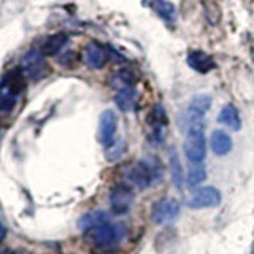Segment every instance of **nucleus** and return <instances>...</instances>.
Listing matches in <instances>:
<instances>
[{
  "label": "nucleus",
  "mask_w": 254,
  "mask_h": 254,
  "mask_svg": "<svg viewBox=\"0 0 254 254\" xmlns=\"http://www.w3.org/2000/svg\"><path fill=\"white\" fill-rule=\"evenodd\" d=\"M185 154L188 157V161L192 165L203 162L206 148H205L203 124L200 123V119H197V121H192L189 124L186 140H185Z\"/></svg>",
  "instance_id": "nucleus-1"
},
{
  "label": "nucleus",
  "mask_w": 254,
  "mask_h": 254,
  "mask_svg": "<svg viewBox=\"0 0 254 254\" xmlns=\"http://www.w3.org/2000/svg\"><path fill=\"white\" fill-rule=\"evenodd\" d=\"M127 230L123 224H105L91 232V240L100 248H110L121 243L126 238Z\"/></svg>",
  "instance_id": "nucleus-2"
},
{
  "label": "nucleus",
  "mask_w": 254,
  "mask_h": 254,
  "mask_svg": "<svg viewBox=\"0 0 254 254\" xmlns=\"http://www.w3.org/2000/svg\"><path fill=\"white\" fill-rule=\"evenodd\" d=\"M127 177H129V180L133 183L135 186H138L141 189H146L153 185L159 177H161V173H159V169L154 167V164L137 162L127 170Z\"/></svg>",
  "instance_id": "nucleus-3"
},
{
  "label": "nucleus",
  "mask_w": 254,
  "mask_h": 254,
  "mask_svg": "<svg viewBox=\"0 0 254 254\" xmlns=\"http://www.w3.org/2000/svg\"><path fill=\"white\" fill-rule=\"evenodd\" d=\"M133 202V190L127 185H116L110 192V205L115 214L129 213Z\"/></svg>",
  "instance_id": "nucleus-4"
},
{
  "label": "nucleus",
  "mask_w": 254,
  "mask_h": 254,
  "mask_svg": "<svg viewBox=\"0 0 254 254\" xmlns=\"http://www.w3.org/2000/svg\"><path fill=\"white\" fill-rule=\"evenodd\" d=\"M21 68L24 70L29 78L32 79H40L46 75V64L43 61V53L42 51H29L27 54L22 56L21 61Z\"/></svg>",
  "instance_id": "nucleus-5"
},
{
  "label": "nucleus",
  "mask_w": 254,
  "mask_h": 254,
  "mask_svg": "<svg viewBox=\"0 0 254 254\" xmlns=\"http://www.w3.org/2000/svg\"><path fill=\"white\" fill-rule=\"evenodd\" d=\"M221 203V192L216 188H203L198 189L197 192L188 200V206L190 208H210V206H218Z\"/></svg>",
  "instance_id": "nucleus-6"
},
{
  "label": "nucleus",
  "mask_w": 254,
  "mask_h": 254,
  "mask_svg": "<svg viewBox=\"0 0 254 254\" xmlns=\"http://www.w3.org/2000/svg\"><path fill=\"white\" fill-rule=\"evenodd\" d=\"M116 129H118V116L115 115V111L105 110L100 116V126H99V138L103 146L110 148L113 145Z\"/></svg>",
  "instance_id": "nucleus-7"
},
{
  "label": "nucleus",
  "mask_w": 254,
  "mask_h": 254,
  "mask_svg": "<svg viewBox=\"0 0 254 254\" xmlns=\"http://www.w3.org/2000/svg\"><path fill=\"white\" fill-rule=\"evenodd\" d=\"M180 213V205L175 198H162L153 208V219L156 224H167L172 222Z\"/></svg>",
  "instance_id": "nucleus-8"
},
{
  "label": "nucleus",
  "mask_w": 254,
  "mask_h": 254,
  "mask_svg": "<svg viewBox=\"0 0 254 254\" xmlns=\"http://www.w3.org/2000/svg\"><path fill=\"white\" fill-rule=\"evenodd\" d=\"M24 89H26V73H24V70L21 67L6 71L3 75L2 91H8L18 97Z\"/></svg>",
  "instance_id": "nucleus-9"
},
{
  "label": "nucleus",
  "mask_w": 254,
  "mask_h": 254,
  "mask_svg": "<svg viewBox=\"0 0 254 254\" xmlns=\"http://www.w3.org/2000/svg\"><path fill=\"white\" fill-rule=\"evenodd\" d=\"M110 222V216L102 210H92L89 213L83 214L78 221V229L84 230V232H92V230L99 229Z\"/></svg>",
  "instance_id": "nucleus-10"
},
{
  "label": "nucleus",
  "mask_w": 254,
  "mask_h": 254,
  "mask_svg": "<svg viewBox=\"0 0 254 254\" xmlns=\"http://www.w3.org/2000/svg\"><path fill=\"white\" fill-rule=\"evenodd\" d=\"M84 62L86 65H89L92 68H102L105 65L108 54L105 51V48H102L97 43H89L84 50Z\"/></svg>",
  "instance_id": "nucleus-11"
},
{
  "label": "nucleus",
  "mask_w": 254,
  "mask_h": 254,
  "mask_svg": "<svg viewBox=\"0 0 254 254\" xmlns=\"http://www.w3.org/2000/svg\"><path fill=\"white\" fill-rule=\"evenodd\" d=\"M188 64L190 68H194L198 73H208L210 70L216 67L211 56L202 51H190L188 56Z\"/></svg>",
  "instance_id": "nucleus-12"
},
{
  "label": "nucleus",
  "mask_w": 254,
  "mask_h": 254,
  "mask_svg": "<svg viewBox=\"0 0 254 254\" xmlns=\"http://www.w3.org/2000/svg\"><path fill=\"white\" fill-rule=\"evenodd\" d=\"M210 143H211L213 153L218 156H224L232 149V138H230L224 130H214L211 133Z\"/></svg>",
  "instance_id": "nucleus-13"
},
{
  "label": "nucleus",
  "mask_w": 254,
  "mask_h": 254,
  "mask_svg": "<svg viewBox=\"0 0 254 254\" xmlns=\"http://www.w3.org/2000/svg\"><path fill=\"white\" fill-rule=\"evenodd\" d=\"M211 107V97L210 95H195L190 102L189 105V110H188V115L190 116L192 121H197V119H200L206 111L210 110Z\"/></svg>",
  "instance_id": "nucleus-14"
},
{
  "label": "nucleus",
  "mask_w": 254,
  "mask_h": 254,
  "mask_svg": "<svg viewBox=\"0 0 254 254\" xmlns=\"http://www.w3.org/2000/svg\"><path fill=\"white\" fill-rule=\"evenodd\" d=\"M143 5L153 8L164 21L169 22H172L175 19V14H177L175 13V6L167 0H143Z\"/></svg>",
  "instance_id": "nucleus-15"
},
{
  "label": "nucleus",
  "mask_w": 254,
  "mask_h": 254,
  "mask_svg": "<svg viewBox=\"0 0 254 254\" xmlns=\"http://www.w3.org/2000/svg\"><path fill=\"white\" fill-rule=\"evenodd\" d=\"M218 121L221 124L227 126L229 129H232V130H240V127H242L240 115H238V111L234 105H226L224 108H222Z\"/></svg>",
  "instance_id": "nucleus-16"
},
{
  "label": "nucleus",
  "mask_w": 254,
  "mask_h": 254,
  "mask_svg": "<svg viewBox=\"0 0 254 254\" xmlns=\"http://www.w3.org/2000/svg\"><path fill=\"white\" fill-rule=\"evenodd\" d=\"M115 102L119 110L132 111L135 108V102H137V92H135L133 87H126V89L118 91Z\"/></svg>",
  "instance_id": "nucleus-17"
},
{
  "label": "nucleus",
  "mask_w": 254,
  "mask_h": 254,
  "mask_svg": "<svg viewBox=\"0 0 254 254\" xmlns=\"http://www.w3.org/2000/svg\"><path fill=\"white\" fill-rule=\"evenodd\" d=\"M67 40H68V37L65 34H54V35H51L43 43V46H42L43 56H56V54H59L62 48L67 45Z\"/></svg>",
  "instance_id": "nucleus-18"
},
{
  "label": "nucleus",
  "mask_w": 254,
  "mask_h": 254,
  "mask_svg": "<svg viewBox=\"0 0 254 254\" xmlns=\"http://www.w3.org/2000/svg\"><path fill=\"white\" fill-rule=\"evenodd\" d=\"M135 83V76L130 73L129 70H121L113 76V81H111V86L116 87L118 91L126 89V87H133Z\"/></svg>",
  "instance_id": "nucleus-19"
},
{
  "label": "nucleus",
  "mask_w": 254,
  "mask_h": 254,
  "mask_svg": "<svg viewBox=\"0 0 254 254\" xmlns=\"http://www.w3.org/2000/svg\"><path fill=\"white\" fill-rule=\"evenodd\" d=\"M149 124L154 127V129H162L164 126H167V123H169V118H167V113L162 105H157L153 108V111H151L149 115Z\"/></svg>",
  "instance_id": "nucleus-20"
},
{
  "label": "nucleus",
  "mask_w": 254,
  "mask_h": 254,
  "mask_svg": "<svg viewBox=\"0 0 254 254\" xmlns=\"http://www.w3.org/2000/svg\"><path fill=\"white\" fill-rule=\"evenodd\" d=\"M170 169H172V180L173 185L178 189H183V169L180 164L178 156L175 154V151H170Z\"/></svg>",
  "instance_id": "nucleus-21"
},
{
  "label": "nucleus",
  "mask_w": 254,
  "mask_h": 254,
  "mask_svg": "<svg viewBox=\"0 0 254 254\" xmlns=\"http://www.w3.org/2000/svg\"><path fill=\"white\" fill-rule=\"evenodd\" d=\"M206 178V170H205V165L202 164H195L192 169L189 170V175H188V183L190 188H194L197 185H200L203 183Z\"/></svg>",
  "instance_id": "nucleus-22"
},
{
  "label": "nucleus",
  "mask_w": 254,
  "mask_h": 254,
  "mask_svg": "<svg viewBox=\"0 0 254 254\" xmlns=\"http://www.w3.org/2000/svg\"><path fill=\"white\" fill-rule=\"evenodd\" d=\"M14 105H16V95L0 89V110L3 113H8V111H11L14 108Z\"/></svg>",
  "instance_id": "nucleus-23"
},
{
  "label": "nucleus",
  "mask_w": 254,
  "mask_h": 254,
  "mask_svg": "<svg viewBox=\"0 0 254 254\" xmlns=\"http://www.w3.org/2000/svg\"><path fill=\"white\" fill-rule=\"evenodd\" d=\"M78 61V58H76V54L75 53H71V51H68V53H65L62 56V58L59 59V64H62V65H65V67H68V68H71L75 65V62Z\"/></svg>",
  "instance_id": "nucleus-24"
},
{
  "label": "nucleus",
  "mask_w": 254,
  "mask_h": 254,
  "mask_svg": "<svg viewBox=\"0 0 254 254\" xmlns=\"http://www.w3.org/2000/svg\"><path fill=\"white\" fill-rule=\"evenodd\" d=\"M107 50H108V53H110V56H111V58H113V59H115L116 62H124V61H126V59L123 58V56H119V54H118V53H116V51H115V50H113V48H111V46H108Z\"/></svg>",
  "instance_id": "nucleus-25"
},
{
  "label": "nucleus",
  "mask_w": 254,
  "mask_h": 254,
  "mask_svg": "<svg viewBox=\"0 0 254 254\" xmlns=\"http://www.w3.org/2000/svg\"><path fill=\"white\" fill-rule=\"evenodd\" d=\"M3 254H16V253H11V251H10V253H3Z\"/></svg>",
  "instance_id": "nucleus-26"
}]
</instances>
